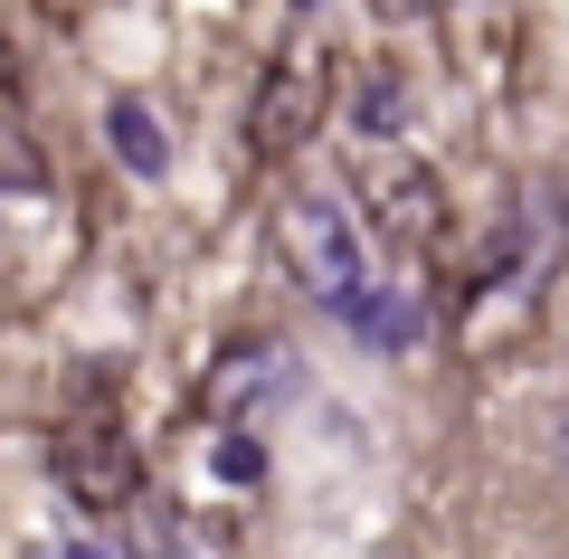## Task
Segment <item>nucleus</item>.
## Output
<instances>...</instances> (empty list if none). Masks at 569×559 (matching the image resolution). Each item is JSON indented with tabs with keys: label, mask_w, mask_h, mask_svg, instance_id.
<instances>
[{
	"label": "nucleus",
	"mask_w": 569,
	"mask_h": 559,
	"mask_svg": "<svg viewBox=\"0 0 569 559\" xmlns=\"http://www.w3.org/2000/svg\"><path fill=\"white\" fill-rule=\"evenodd\" d=\"M276 247H284V266H295V285H305V295H323L332 313H351V303L370 295L361 219H351L332 190H295V200L276 209Z\"/></svg>",
	"instance_id": "f257e3e1"
},
{
	"label": "nucleus",
	"mask_w": 569,
	"mask_h": 559,
	"mask_svg": "<svg viewBox=\"0 0 569 559\" xmlns=\"http://www.w3.org/2000/svg\"><path fill=\"white\" fill-rule=\"evenodd\" d=\"M58 483L86 502V512H123V502H133V483H142L123 427H114V418H77V427L58 437Z\"/></svg>",
	"instance_id": "f03ea898"
},
{
	"label": "nucleus",
	"mask_w": 569,
	"mask_h": 559,
	"mask_svg": "<svg viewBox=\"0 0 569 559\" xmlns=\"http://www.w3.org/2000/svg\"><path fill=\"white\" fill-rule=\"evenodd\" d=\"M247 133H257L266 152H295L305 133H323V67L276 58V77L257 86V114H247Z\"/></svg>",
	"instance_id": "7ed1b4c3"
},
{
	"label": "nucleus",
	"mask_w": 569,
	"mask_h": 559,
	"mask_svg": "<svg viewBox=\"0 0 569 559\" xmlns=\"http://www.w3.org/2000/svg\"><path fill=\"white\" fill-rule=\"evenodd\" d=\"M104 142H114V161H123L133 180H162V171H171V133H162V114H152L142 96H114V104H104Z\"/></svg>",
	"instance_id": "20e7f679"
},
{
	"label": "nucleus",
	"mask_w": 569,
	"mask_h": 559,
	"mask_svg": "<svg viewBox=\"0 0 569 559\" xmlns=\"http://www.w3.org/2000/svg\"><path fill=\"white\" fill-rule=\"evenodd\" d=\"M370 180H380V200H389V228H408V238H437V228H447V219H437V180H427V171H408V161H399V171H370Z\"/></svg>",
	"instance_id": "39448f33"
},
{
	"label": "nucleus",
	"mask_w": 569,
	"mask_h": 559,
	"mask_svg": "<svg viewBox=\"0 0 569 559\" xmlns=\"http://www.w3.org/2000/svg\"><path fill=\"white\" fill-rule=\"evenodd\" d=\"M399 114H408V96H399V86L380 77V86H370V96H361V133H389V123H399Z\"/></svg>",
	"instance_id": "423d86ee"
},
{
	"label": "nucleus",
	"mask_w": 569,
	"mask_h": 559,
	"mask_svg": "<svg viewBox=\"0 0 569 559\" xmlns=\"http://www.w3.org/2000/svg\"><path fill=\"white\" fill-rule=\"evenodd\" d=\"M389 20H427V10H447V0H380Z\"/></svg>",
	"instance_id": "0eeeda50"
},
{
	"label": "nucleus",
	"mask_w": 569,
	"mask_h": 559,
	"mask_svg": "<svg viewBox=\"0 0 569 559\" xmlns=\"http://www.w3.org/2000/svg\"><path fill=\"white\" fill-rule=\"evenodd\" d=\"M77 559H114V550H96V540H77Z\"/></svg>",
	"instance_id": "6e6552de"
},
{
	"label": "nucleus",
	"mask_w": 569,
	"mask_h": 559,
	"mask_svg": "<svg viewBox=\"0 0 569 559\" xmlns=\"http://www.w3.org/2000/svg\"><path fill=\"white\" fill-rule=\"evenodd\" d=\"M0 96H10V67H0Z\"/></svg>",
	"instance_id": "1a4fd4ad"
},
{
	"label": "nucleus",
	"mask_w": 569,
	"mask_h": 559,
	"mask_svg": "<svg viewBox=\"0 0 569 559\" xmlns=\"http://www.w3.org/2000/svg\"><path fill=\"white\" fill-rule=\"evenodd\" d=\"M295 10H313V0H295Z\"/></svg>",
	"instance_id": "9d476101"
}]
</instances>
